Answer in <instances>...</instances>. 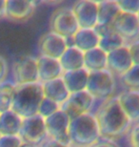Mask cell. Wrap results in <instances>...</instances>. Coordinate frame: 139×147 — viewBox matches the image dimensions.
<instances>
[{
  "label": "cell",
  "mask_w": 139,
  "mask_h": 147,
  "mask_svg": "<svg viewBox=\"0 0 139 147\" xmlns=\"http://www.w3.org/2000/svg\"><path fill=\"white\" fill-rule=\"evenodd\" d=\"M97 120L101 138L114 140L128 133L132 121L123 111L117 98L103 101L93 114Z\"/></svg>",
  "instance_id": "6da1fadb"
},
{
  "label": "cell",
  "mask_w": 139,
  "mask_h": 147,
  "mask_svg": "<svg viewBox=\"0 0 139 147\" xmlns=\"http://www.w3.org/2000/svg\"><path fill=\"white\" fill-rule=\"evenodd\" d=\"M70 147H91L101 139L94 115L88 113L71 119L69 127Z\"/></svg>",
  "instance_id": "7a4b0ae2"
},
{
  "label": "cell",
  "mask_w": 139,
  "mask_h": 147,
  "mask_svg": "<svg viewBox=\"0 0 139 147\" xmlns=\"http://www.w3.org/2000/svg\"><path fill=\"white\" fill-rule=\"evenodd\" d=\"M44 98L42 83L16 85L11 110L22 119L38 115L39 105Z\"/></svg>",
  "instance_id": "3957f363"
},
{
  "label": "cell",
  "mask_w": 139,
  "mask_h": 147,
  "mask_svg": "<svg viewBox=\"0 0 139 147\" xmlns=\"http://www.w3.org/2000/svg\"><path fill=\"white\" fill-rule=\"evenodd\" d=\"M116 83L114 76L108 70L89 74V79L86 91L93 96L94 99L107 100L112 98Z\"/></svg>",
  "instance_id": "277c9868"
},
{
  "label": "cell",
  "mask_w": 139,
  "mask_h": 147,
  "mask_svg": "<svg viewBox=\"0 0 139 147\" xmlns=\"http://www.w3.org/2000/svg\"><path fill=\"white\" fill-rule=\"evenodd\" d=\"M50 29L52 33L66 38L73 36L80 28L72 9L63 7L52 13L50 19Z\"/></svg>",
  "instance_id": "5b68a950"
},
{
  "label": "cell",
  "mask_w": 139,
  "mask_h": 147,
  "mask_svg": "<svg viewBox=\"0 0 139 147\" xmlns=\"http://www.w3.org/2000/svg\"><path fill=\"white\" fill-rule=\"evenodd\" d=\"M70 122L71 119L68 115L62 110H59L45 119L47 136L50 140L70 147Z\"/></svg>",
  "instance_id": "8992f818"
},
{
  "label": "cell",
  "mask_w": 139,
  "mask_h": 147,
  "mask_svg": "<svg viewBox=\"0 0 139 147\" xmlns=\"http://www.w3.org/2000/svg\"><path fill=\"white\" fill-rule=\"evenodd\" d=\"M19 137L21 138L23 142L38 147L48 138L45 119H43L39 115L23 119Z\"/></svg>",
  "instance_id": "52a82bcc"
},
{
  "label": "cell",
  "mask_w": 139,
  "mask_h": 147,
  "mask_svg": "<svg viewBox=\"0 0 139 147\" xmlns=\"http://www.w3.org/2000/svg\"><path fill=\"white\" fill-rule=\"evenodd\" d=\"M94 99L87 91L70 94L69 98L60 105V110L65 112L71 119L90 113L94 104Z\"/></svg>",
  "instance_id": "ba28073f"
},
{
  "label": "cell",
  "mask_w": 139,
  "mask_h": 147,
  "mask_svg": "<svg viewBox=\"0 0 139 147\" xmlns=\"http://www.w3.org/2000/svg\"><path fill=\"white\" fill-rule=\"evenodd\" d=\"M80 29H94L98 19V3L91 0H79L71 8Z\"/></svg>",
  "instance_id": "9c48e42d"
},
{
  "label": "cell",
  "mask_w": 139,
  "mask_h": 147,
  "mask_svg": "<svg viewBox=\"0 0 139 147\" xmlns=\"http://www.w3.org/2000/svg\"><path fill=\"white\" fill-rule=\"evenodd\" d=\"M111 30L123 38L132 42L139 36V20L137 14L120 11L111 24Z\"/></svg>",
  "instance_id": "30bf717a"
},
{
  "label": "cell",
  "mask_w": 139,
  "mask_h": 147,
  "mask_svg": "<svg viewBox=\"0 0 139 147\" xmlns=\"http://www.w3.org/2000/svg\"><path fill=\"white\" fill-rule=\"evenodd\" d=\"M14 83L16 85L31 84L38 82V69L36 58L23 57L14 65Z\"/></svg>",
  "instance_id": "8fae6325"
},
{
  "label": "cell",
  "mask_w": 139,
  "mask_h": 147,
  "mask_svg": "<svg viewBox=\"0 0 139 147\" xmlns=\"http://www.w3.org/2000/svg\"><path fill=\"white\" fill-rule=\"evenodd\" d=\"M134 66L128 46H123L108 54L107 70L113 76H121Z\"/></svg>",
  "instance_id": "7c38bea8"
},
{
  "label": "cell",
  "mask_w": 139,
  "mask_h": 147,
  "mask_svg": "<svg viewBox=\"0 0 139 147\" xmlns=\"http://www.w3.org/2000/svg\"><path fill=\"white\" fill-rule=\"evenodd\" d=\"M38 48L41 55L59 59L67 50V46L64 37L49 32L40 37Z\"/></svg>",
  "instance_id": "4fadbf2b"
},
{
  "label": "cell",
  "mask_w": 139,
  "mask_h": 147,
  "mask_svg": "<svg viewBox=\"0 0 139 147\" xmlns=\"http://www.w3.org/2000/svg\"><path fill=\"white\" fill-rule=\"evenodd\" d=\"M37 69H38V82H45L54 80L56 78H60L63 76L64 71L59 59L48 57L45 55H40L36 58Z\"/></svg>",
  "instance_id": "5bb4252c"
},
{
  "label": "cell",
  "mask_w": 139,
  "mask_h": 147,
  "mask_svg": "<svg viewBox=\"0 0 139 147\" xmlns=\"http://www.w3.org/2000/svg\"><path fill=\"white\" fill-rule=\"evenodd\" d=\"M35 10L34 2L28 0H6V17L13 21H26Z\"/></svg>",
  "instance_id": "9a60e30c"
},
{
  "label": "cell",
  "mask_w": 139,
  "mask_h": 147,
  "mask_svg": "<svg viewBox=\"0 0 139 147\" xmlns=\"http://www.w3.org/2000/svg\"><path fill=\"white\" fill-rule=\"evenodd\" d=\"M89 73L85 68L71 72H64L62 76L64 83L70 94L86 91L89 79Z\"/></svg>",
  "instance_id": "2e32d148"
},
{
  "label": "cell",
  "mask_w": 139,
  "mask_h": 147,
  "mask_svg": "<svg viewBox=\"0 0 139 147\" xmlns=\"http://www.w3.org/2000/svg\"><path fill=\"white\" fill-rule=\"evenodd\" d=\"M42 87L44 96L52 99L59 105L64 103L70 96V92L67 89L62 78L42 83Z\"/></svg>",
  "instance_id": "e0dca14e"
},
{
  "label": "cell",
  "mask_w": 139,
  "mask_h": 147,
  "mask_svg": "<svg viewBox=\"0 0 139 147\" xmlns=\"http://www.w3.org/2000/svg\"><path fill=\"white\" fill-rule=\"evenodd\" d=\"M123 111L130 117V119L137 121L139 117V92L126 91L116 96Z\"/></svg>",
  "instance_id": "ac0fdd59"
},
{
  "label": "cell",
  "mask_w": 139,
  "mask_h": 147,
  "mask_svg": "<svg viewBox=\"0 0 139 147\" xmlns=\"http://www.w3.org/2000/svg\"><path fill=\"white\" fill-rule=\"evenodd\" d=\"M23 119L13 110L0 114V134L1 136H19Z\"/></svg>",
  "instance_id": "d6986e66"
},
{
  "label": "cell",
  "mask_w": 139,
  "mask_h": 147,
  "mask_svg": "<svg viewBox=\"0 0 139 147\" xmlns=\"http://www.w3.org/2000/svg\"><path fill=\"white\" fill-rule=\"evenodd\" d=\"M108 54L99 47L84 53V68L89 73L107 70Z\"/></svg>",
  "instance_id": "ffe728a7"
},
{
  "label": "cell",
  "mask_w": 139,
  "mask_h": 147,
  "mask_svg": "<svg viewBox=\"0 0 139 147\" xmlns=\"http://www.w3.org/2000/svg\"><path fill=\"white\" fill-rule=\"evenodd\" d=\"M73 38L75 47L83 53L97 48L100 41V36L94 29H79Z\"/></svg>",
  "instance_id": "44dd1931"
},
{
  "label": "cell",
  "mask_w": 139,
  "mask_h": 147,
  "mask_svg": "<svg viewBox=\"0 0 139 147\" xmlns=\"http://www.w3.org/2000/svg\"><path fill=\"white\" fill-rule=\"evenodd\" d=\"M64 72H71L84 68V53L76 47L68 48L59 58Z\"/></svg>",
  "instance_id": "7402d4cb"
},
{
  "label": "cell",
  "mask_w": 139,
  "mask_h": 147,
  "mask_svg": "<svg viewBox=\"0 0 139 147\" xmlns=\"http://www.w3.org/2000/svg\"><path fill=\"white\" fill-rule=\"evenodd\" d=\"M98 3V26H109L114 20L117 14L120 13V9L117 5V1L113 0H105ZM96 25V26H97Z\"/></svg>",
  "instance_id": "603a6c76"
},
{
  "label": "cell",
  "mask_w": 139,
  "mask_h": 147,
  "mask_svg": "<svg viewBox=\"0 0 139 147\" xmlns=\"http://www.w3.org/2000/svg\"><path fill=\"white\" fill-rule=\"evenodd\" d=\"M125 46V40L121 37L119 34L112 32V33L100 37L98 47L102 51H104L106 54H109L111 52H113L115 50Z\"/></svg>",
  "instance_id": "cb8c5ba5"
},
{
  "label": "cell",
  "mask_w": 139,
  "mask_h": 147,
  "mask_svg": "<svg viewBox=\"0 0 139 147\" xmlns=\"http://www.w3.org/2000/svg\"><path fill=\"white\" fill-rule=\"evenodd\" d=\"M121 81L129 91L139 92V65H134L128 72L120 76Z\"/></svg>",
  "instance_id": "d4e9b609"
},
{
  "label": "cell",
  "mask_w": 139,
  "mask_h": 147,
  "mask_svg": "<svg viewBox=\"0 0 139 147\" xmlns=\"http://www.w3.org/2000/svg\"><path fill=\"white\" fill-rule=\"evenodd\" d=\"M60 110V105L56 103L52 99H49L44 96L41 103L39 105V109H38V115L41 116L43 119H47L52 115L55 114L56 112Z\"/></svg>",
  "instance_id": "484cf974"
},
{
  "label": "cell",
  "mask_w": 139,
  "mask_h": 147,
  "mask_svg": "<svg viewBox=\"0 0 139 147\" xmlns=\"http://www.w3.org/2000/svg\"><path fill=\"white\" fill-rule=\"evenodd\" d=\"M117 5L121 11L132 14L139 13V0H121L117 1Z\"/></svg>",
  "instance_id": "4316f807"
},
{
  "label": "cell",
  "mask_w": 139,
  "mask_h": 147,
  "mask_svg": "<svg viewBox=\"0 0 139 147\" xmlns=\"http://www.w3.org/2000/svg\"><path fill=\"white\" fill-rule=\"evenodd\" d=\"M23 140L19 136H1L0 147H20Z\"/></svg>",
  "instance_id": "83f0119b"
},
{
  "label": "cell",
  "mask_w": 139,
  "mask_h": 147,
  "mask_svg": "<svg viewBox=\"0 0 139 147\" xmlns=\"http://www.w3.org/2000/svg\"><path fill=\"white\" fill-rule=\"evenodd\" d=\"M13 95L0 92V114L11 110Z\"/></svg>",
  "instance_id": "f1b7e54d"
},
{
  "label": "cell",
  "mask_w": 139,
  "mask_h": 147,
  "mask_svg": "<svg viewBox=\"0 0 139 147\" xmlns=\"http://www.w3.org/2000/svg\"><path fill=\"white\" fill-rule=\"evenodd\" d=\"M134 65H139V40H134L128 45Z\"/></svg>",
  "instance_id": "f546056e"
},
{
  "label": "cell",
  "mask_w": 139,
  "mask_h": 147,
  "mask_svg": "<svg viewBox=\"0 0 139 147\" xmlns=\"http://www.w3.org/2000/svg\"><path fill=\"white\" fill-rule=\"evenodd\" d=\"M130 147H139V125L136 124L132 128L129 135Z\"/></svg>",
  "instance_id": "4dcf8cb0"
},
{
  "label": "cell",
  "mask_w": 139,
  "mask_h": 147,
  "mask_svg": "<svg viewBox=\"0 0 139 147\" xmlns=\"http://www.w3.org/2000/svg\"><path fill=\"white\" fill-rule=\"evenodd\" d=\"M9 72L8 62L2 55H0V84L3 83L7 78Z\"/></svg>",
  "instance_id": "1f68e13d"
},
{
  "label": "cell",
  "mask_w": 139,
  "mask_h": 147,
  "mask_svg": "<svg viewBox=\"0 0 139 147\" xmlns=\"http://www.w3.org/2000/svg\"><path fill=\"white\" fill-rule=\"evenodd\" d=\"M91 147H119V146L113 140H99L98 142L95 143V144Z\"/></svg>",
  "instance_id": "d6a6232c"
},
{
  "label": "cell",
  "mask_w": 139,
  "mask_h": 147,
  "mask_svg": "<svg viewBox=\"0 0 139 147\" xmlns=\"http://www.w3.org/2000/svg\"><path fill=\"white\" fill-rule=\"evenodd\" d=\"M38 147H69V146H65L63 144H61V143L56 142L54 140H50L49 138H47Z\"/></svg>",
  "instance_id": "836d02e7"
},
{
  "label": "cell",
  "mask_w": 139,
  "mask_h": 147,
  "mask_svg": "<svg viewBox=\"0 0 139 147\" xmlns=\"http://www.w3.org/2000/svg\"><path fill=\"white\" fill-rule=\"evenodd\" d=\"M6 16V0H0V18Z\"/></svg>",
  "instance_id": "e575fe53"
},
{
  "label": "cell",
  "mask_w": 139,
  "mask_h": 147,
  "mask_svg": "<svg viewBox=\"0 0 139 147\" xmlns=\"http://www.w3.org/2000/svg\"><path fill=\"white\" fill-rule=\"evenodd\" d=\"M65 39V43H66L67 49L68 48H73V47H75V38L73 36H70V37H66Z\"/></svg>",
  "instance_id": "d590c367"
},
{
  "label": "cell",
  "mask_w": 139,
  "mask_h": 147,
  "mask_svg": "<svg viewBox=\"0 0 139 147\" xmlns=\"http://www.w3.org/2000/svg\"><path fill=\"white\" fill-rule=\"evenodd\" d=\"M20 147H37L35 145H32V144H30V143H26V142H23Z\"/></svg>",
  "instance_id": "8d00e7d4"
},
{
  "label": "cell",
  "mask_w": 139,
  "mask_h": 147,
  "mask_svg": "<svg viewBox=\"0 0 139 147\" xmlns=\"http://www.w3.org/2000/svg\"><path fill=\"white\" fill-rule=\"evenodd\" d=\"M136 122H137V124L139 125V117H138V119H137V121H136Z\"/></svg>",
  "instance_id": "74e56055"
},
{
  "label": "cell",
  "mask_w": 139,
  "mask_h": 147,
  "mask_svg": "<svg viewBox=\"0 0 139 147\" xmlns=\"http://www.w3.org/2000/svg\"><path fill=\"white\" fill-rule=\"evenodd\" d=\"M137 17H138V20H139V13H137Z\"/></svg>",
  "instance_id": "f35d334b"
},
{
  "label": "cell",
  "mask_w": 139,
  "mask_h": 147,
  "mask_svg": "<svg viewBox=\"0 0 139 147\" xmlns=\"http://www.w3.org/2000/svg\"><path fill=\"white\" fill-rule=\"evenodd\" d=\"M136 40H139V36H138V37H137V39Z\"/></svg>",
  "instance_id": "ab89813d"
},
{
  "label": "cell",
  "mask_w": 139,
  "mask_h": 147,
  "mask_svg": "<svg viewBox=\"0 0 139 147\" xmlns=\"http://www.w3.org/2000/svg\"><path fill=\"white\" fill-rule=\"evenodd\" d=\"M0 137H1V134H0Z\"/></svg>",
  "instance_id": "60d3db41"
}]
</instances>
